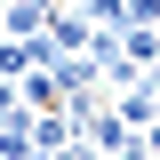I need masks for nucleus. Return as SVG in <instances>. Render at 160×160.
Wrapping results in <instances>:
<instances>
[{
	"instance_id": "nucleus-1",
	"label": "nucleus",
	"mask_w": 160,
	"mask_h": 160,
	"mask_svg": "<svg viewBox=\"0 0 160 160\" xmlns=\"http://www.w3.org/2000/svg\"><path fill=\"white\" fill-rule=\"evenodd\" d=\"M112 160H152V144H144V136H128V144H120Z\"/></svg>"
},
{
	"instance_id": "nucleus-2",
	"label": "nucleus",
	"mask_w": 160,
	"mask_h": 160,
	"mask_svg": "<svg viewBox=\"0 0 160 160\" xmlns=\"http://www.w3.org/2000/svg\"><path fill=\"white\" fill-rule=\"evenodd\" d=\"M144 80H152V96H160V56H152V64H144Z\"/></svg>"
},
{
	"instance_id": "nucleus-3",
	"label": "nucleus",
	"mask_w": 160,
	"mask_h": 160,
	"mask_svg": "<svg viewBox=\"0 0 160 160\" xmlns=\"http://www.w3.org/2000/svg\"><path fill=\"white\" fill-rule=\"evenodd\" d=\"M0 8H8V0H0Z\"/></svg>"
}]
</instances>
